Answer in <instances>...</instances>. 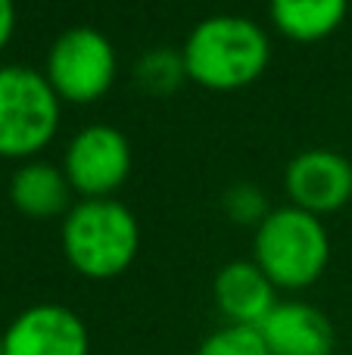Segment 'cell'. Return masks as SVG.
<instances>
[{"label": "cell", "instance_id": "cell-1", "mask_svg": "<svg viewBox=\"0 0 352 355\" xmlns=\"http://www.w3.org/2000/svg\"><path fill=\"white\" fill-rule=\"evenodd\" d=\"M184 75L212 91H237L256 81L272 60L268 35L247 16H209L187 35Z\"/></svg>", "mask_w": 352, "mask_h": 355}, {"label": "cell", "instance_id": "cell-2", "mask_svg": "<svg viewBox=\"0 0 352 355\" xmlns=\"http://www.w3.org/2000/svg\"><path fill=\"white\" fill-rule=\"evenodd\" d=\"M141 231L128 206L116 200H81L62 221V252L91 281L118 277L137 256Z\"/></svg>", "mask_w": 352, "mask_h": 355}, {"label": "cell", "instance_id": "cell-3", "mask_svg": "<svg viewBox=\"0 0 352 355\" xmlns=\"http://www.w3.org/2000/svg\"><path fill=\"white\" fill-rule=\"evenodd\" d=\"M256 265L281 290L312 287L324 275L331 259V240L318 215L297 206L268 212L256 227Z\"/></svg>", "mask_w": 352, "mask_h": 355}, {"label": "cell", "instance_id": "cell-4", "mask_svg": "<svg viewBox=\"0 0 352 355\" xmlns=\"http://www.w3.org/2000/svg\"><path fill=\"white\" fill-rule=\"evenodd\" d=\"M60 97L47 75L28 66L0 69V156L25 159L53 141Z\"/></svg>", "mask_w": 352, "mask_h": 355}, {"label": "cell", "instance_id": "cell-5", "mask_svg": "<svg viewBox=\"0 0 352 355\" xmlns=\"http://www.w3.org/2000/svg\"><path fill=\"white\" fill-rule=\"evenodd\" d=\"M47 81L60 100L94 103L112 87L116 50L97 28H69L53 41L47 53Z\"/></svg>", "mask_w": 352, "mask_h": 355}, {"label": "cell", "instance_id": "cell-6", "mask_svg": "<svg viewBox=\"0 0 352 355\" xmlns=\"http://www.w3.org/2000/svg\"><path fill=\"white\" fill-rule=\"evenodd\" d=\"M62 172L72 190L85 200H106L112 190L122 187L131 172L128 137L112 125H91L78 131L66 150Z\"/></svg>", "mask_w": 352, "mask_h": 355}, {"label": "cell", "instance_id": "cell-7", "mask_svg": "<svg viewBox=\"0 0 352 355\" xmlns=\"http://www.w3.org/2000/svg\"><path fill=\"white\" fill-rule=\"evenodd\" d=\"M3 355H91V337L72 309L41 302L3 331Z\"/></svg>", "mask_w": 352, "mask_h": 355}, {"label": "cell", "instance_id": "cell-8", "mask_svg": "<svg viewBox=\"0 0 352 355\" xmlns=\"http://www.w3.org/2000/svg\"><path fill=\"white\" fill-rule=\"evenodd\" d=\"M284 184L297 209L337 212L352 200V162L334 150H306L287 166Z\"/></svg>", "mask_w": 352, "mask_h": 355}, {"label": "cell", "instance_id": "cell-9", "mask_svg": "<svg viewBox=\"0 0 352 355\" xmlns=\"http://www.w3.org/2000/svg\"><path fill=\"white\" fill-rule=\"evenodd\" d=\"M272 355H331L334 327L322 309L309 302H278L259 324Z\"/></svg>", "mask_w": 352, "mask_h": 355}, {"label": "cell", "instance_id": "cell-10", "mask_svg": "<svg viewBox=\"0 0 352 355\" xmlns=\"http://www.w3.org/2000/svg\"><path fill=\"white\" fill-rule=\"evenodd\" d=\"M274 284L256 262H231L215 275L212 296L228 324L259 327L278 306Z\"/></svg>", "mask_w": 352, "mask_h": 355}, {"label": "cell", "instance_id": "cell-11", "mask_svg": "<svg viewBox=\"0 0 352 355\" xmlns=\"http://www.w3.org/2000/svg\"><path fill=\"white\" fill-rule=\"evenodd\" d=\"M69 184L66 172H60L50 162H25L10 181L12 206L28 218H53L60 212H69Z\"/></svg>", "mask_w": 352, "mask_h": 355}, {"label": "cell", "instance_id": "cell-12", "mask_svg": "<svg viewBox=\"0 0 352 355\" xmlns=\"http://www.w3.org/2000/svg\"><path fill=\"white\" fill-rule=\"evenodd\" d=\"M272 19L287 37L299 44L322 41L343 22L349 0H272Z\"/></svg>", "mask_w": 352, "mask_h": 355}, {"label": "cell", "instance_id": "cell-13", "mask_svg": "<svg viewBox=\"0 0 352 355\" xmlns=\"http://www.w3.org/2000/svg\"><path fill=\"white\" fill-rule=\"evenodd\" d=\"M197 355H272V352H268L259 327L225 324L200 343Z\"/></svg>", "mask_w": 352, "mask_h": 355}, {"label": "cell", "instance_id": "cell-14", "mask_svg": "<svg viewBox=\"0 0 352 355\" xmlns=\"http://www.w3.org/2000/svg\"><path fill=\"white\" fill-rule=\"evenodd\" d=\"M137 75H141L147 91L166 94V91H172V87L181 81V75H184V60L159 50V53H150L147 60L137 66Z\"/></svg>", "mask_w": 352, "mask_h": 355}, {"label": "cell", "instance_id": "cell-15", "mask_svg": "<svg viewBox=\"0 0 352 355\" xmlns=\"http://www.w3.org/2000/svg\"><path fill=\"white\" fill-rule=\"evenodd\" d=\"M225 209L240 225H262L268 218V202L256 184H234L225 193Z\"/></svg>", "mask_w": 352, "mask_h": 355}, {"label": "cell", "instance_id": "cell-16", "mask_svg": "<svg viewBox=\"0 0 352 355\" xmlns=\"http://www.w3.org/2000/svg\"><path fill=\"white\" fill-rule=\"evenodd\" d=\"M12 28H16V6L12 0H0V50L12 37Z\"/></svg>", "mask_w": 352, "mask_h": 355}, {"label": "cell", "instance_id": "cell-17", "mask_svg": "<svg viewBox=\"0 0 352 355\" xmlns=\"http://www.w3.org/2000/svg\"><path fill=\"white\" fill-rule=\"evenodd\" d=\"M0 355H3V334H0Z\"/></svg>", "mask_w": 352, "mask_h": 355}]
</instances>
